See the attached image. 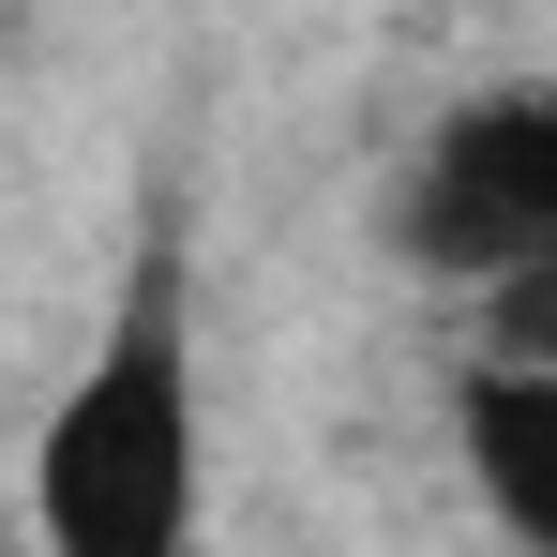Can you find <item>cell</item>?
<instances>
[{
	"label": "cell",
	"instance_id": "cell-4",
	"mask_svg": "<svg viewBox=\"0 0 557 557\" xmlns=\"http://www.w3.org/2000/svg\"><path fill=\"white\" fill-rule=\"evenodd\" d=\"M482 347H497V362H557V257L482 286Z\"/></svg>",
	"mask_w": 557,
	"mask_h": 557
},
{
	"label": "cell",
	"instance_id": "cell-2",
	"mask_svg": "<svg viewBox=\"0 0 557 557\" xmlns=\"http://www.w3.org/2000/svg\"><path fill=\"white\" fill-rule=\"evenodd\" d=\"M392 257L467 286V301L557 257V76H497V91L437 106V136L392 182Z\"/></svg>",
	"mask_w": 557,
	"mask_h": 557
},
{
	"label": "cell",
	"instance_id": "cell-1",
	"mask_svg": "<svg viewBox=\"0 0 557 557\" xmlns=\"http://www.w3.org/2000/svg\"><path fill=\"white\" fill-rule=\"evenodd\" d=\"M30 543L46 557H196V317L182 226L136 242V286L106 301L91 362L61 376L30 437Z\"/></svg>",
	"mask_w": 557,
	"mask_h": 557
},
{
	"label": "cell",
	"instance_id": "cell-3",
	"mask_svg": "<svg viewBox=\"0 0 557 557\" xmlns=\"http://www.w3.org/2000/svg\"><path fill=\"white\" fill-rule=\"evenodd\" d=\"M453 453H467V497L497 512L512 557H557V362H467L453 392Z\"/></svg>",
	"mask_w": 557,
	"mask_h": 557
}]
</instances>
